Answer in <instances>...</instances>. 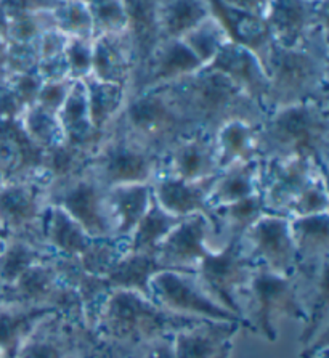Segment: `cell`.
I'll return each instance as SVG.
<instances>
[{"label":"cell","instance_id":"6da1fadb","mask_svg":"<svg viewBox=\"0 0 329 358\" xmlns=\"http://www.w3.org/2000/svg\"><path fill=\"white\" fill-rule=\"evenodd\" d=\"M199 322L203 318L172 313L137 291L112 289L101 302L89 329L116 355L147 341L175 334Z\"/></svg>","mask_w":329,"mask_h":358},{"label":"cell","instance_id":"7a4b0ae2","mask_svg":"<svg viewBox=\"0 0 329 358\" xmlns=\"http://www.w3.org/2000/svg\"><path fill=\"white\" fill-rule=\"evenodd\" d=\"M329 105L305 100L278 106L258 124V158H307L328 169Z\"/></svg>","mask_w":329,"mask_h":358},{"label":"cell","instance_id":"3957f363","mask_svg":"<svg viewBox=\"0 0 329 358\" xmlns=\"http://www.w3.org/2000/svg\"><path fill=\"white\" fill-rule=\"evenodd\" d=\"M108 130L161 156L196 127L188 121L169 87L161 85L127 95L122 113Z\"/></svg>","mask_w":329,"mask_h":358},{"label":"cell","instance_id":"277c9868","mask_svg":"<svg viewBox=\"0 0 329 358\" xmlns=\"http://www.w3.org/2000/svg\"><path fill=\"white\" fill-rule=\"evenodd\" d=\"M166 85L196 129L214 132L231 117L247 119L256 124H261L265 117V113L230 79L210 68H203L190 78Z\"/></svg>","mask_w":329,"mask_h":358},{"label":"cell","instance_id":"5b68a950","mask_svg":"<svg viewBox=\"0 0 329 358\" xmlns=\"http://www.w3.org/2000/svg\"><path fill=\"white\" fill-rule=\"evenodd\" d=\"M258 58L272 85L273 110L305 100L329 101L328 48H283L270 42Z\"/></svg>","mask_w":329,"mask_h":358},{"label":"cell","instance_id":"8992f818","mask_svg":"<svg viewBox=\"0 0 329 358\" xmlns=\"http://www.w3.org/2000/svg\"><path fill=\"white\" fill-rule=\"evenodd\" d=\"M242 329L251 331L268 343L278 339L275 322L286 317L307 322V312L300 301L298 283L293 276H283L265 268H252L246 285L238 291Z\"/></svg>","mask_w":329,"mask_h":358},{"label":"cell","instance_id":"52a82bcc","mask_svg":"<svg viewBox=\"0 0 329 358\" xmlns=\"http://www.w3.org/2000/svg\"><path fill=\"white\" fill-rule=\"evenodd\" d=\"M328 0H270L263 18L278 47L328 48Z\"/></svg>","mask_w":329,"mask_h":358},{"label":"cell","instance_id":"ba28073f","mask_svg":"<svg viewBox=\"0 0 329 358\" xmlns=\"http://www.w3.org/2000/svg\"><path fill=\"white\" fill-rule=\"evenodd\" d=\"M52 182L44 172L12 178L0 188V224L8 236L42 241V217L48 204Z\"/></svg>","mask_w":329,"mask_h":358},{"label":"cell","instance_id":"9c48e42d","mask_svg":"<svg viewBox=\"0 0 329 358\" xmlns=\"http://www.w3.org/2000/svg\"><path fill=\"white\" fill-rule=\"evenodd\" d=\"M87 167L106 188L151 183L159 169V156L122 134L108 130Z\"/></svg>","mask_w":329,"mask_h":358},{"label":"cell","instance_id":"30bf717a","mask_svg":"<svg viewBox=\"0 0 329 358\" xmlns=\"http://www.w3.org/2000/svg\"><path fill=\"white\" fill-rule=\"evenodd\" d=\"M108 188L85 167L48 188V203L60 206L92 238H115L108 209Z\"/></svg>","mask_w":329,"mask_h":358},{"label":"cell","instance_id":"8fae6325","mask_svg":"<svg viewBox=\"0 0 329 358\" xmlns=\"http://www.w3.org/2000/svg\"><path fill=\"white\" fill-rule=\"evenodd\" d=\"M149 299L156 306L179 315L241 323L235 313L226 310L207 294L195 272L161 270L149 281Z\"/></svg>","mask_w":329,"mask_h":358},{"label":"cell","instance_id":"7c38bea8","mask_svg":"<svg viewBox=\"0 0 329 358\" xmlns=\"http://www.w3.org/2000/svg\"><path fill=\"white\" fill-rule=\"evenodd\" d=\"M252 265L244 256L240 238L217 249H209L195 268L199 283L207 294L241 320L238 291L252 273Z\"/></svg>","mask_w":329,"mask_h":358},{"label":"cell","instance_id":"4fadbf2b","mask_svg":"<svg viewBox=\"0 0 329 358\" xmlns=\"http://www.w3.org/2000/svg\"><path fill=\"white\" fill-rule=\"evenodd\" d=\"M240 241L252 267L283 276H293L298 268V251L288 217L275 214L261 217L242 233Z\"/></svg>","mask_w":329,"mask_h":358},{"label":"cell","instance_id":"5bb4252c","mask_svg":"<svg viewBox=\"0 0 329 358\" xmlns=\"http://www.w3.org/2000/svg\"><path fill=\"white\" fill-rule=\"evenodd\" d=\"M328 169L307 158L261 159L258 193L268 214L284 215L312 178Z\"/></svg>","mask_w":329,"mask_h":358},{"label":"cell","instance_id":"9a60e30c","mask_svg":"<svg viewBox=\"0 0 329 358\" xmlns=\"http://www.w3.org/2000/svg\"><path fill=\"white\" fill-rule=\"evenodd\" d=\"M214 132L196 129L166 150L159 156L158 173L182 178L188 182H201L219 173Z\"/></svg>","mask_w":329,"mask_h":358},{"label":"cell","instance_id":"2e32d148","mask_svg":"<svg viewBox=\"0 0 329 358\" xmlns=\"http://www.w3.org/2000/svg\"><path fill=\"white\" fill-rule=\"evenodd\" d=\"M206 68L230 79L247 99L265 113V116L273 110L270 79L261 58L251 48L231 39Z\"/></svg>","mask_w":329,"mask_h":358},{"label":"cell","instance_id":"e0dca14e","mask_svg":"<svg viewBox=\"0 0 329 358\" xmlns=\"http://www.w3.org/2000/svg\"><path fill=\"white\" fill-rule=\"evenodd\" d=\"M204 66L182 39H167L158 43L142 66L133 73L129 95L154 89L201 71Z\"/></svg>","mask_w":329,"mask_h":358},{"label":"cell","instance_id":"ac0fdd59","mask_svg":"<svg viewBox=\"0 0 329 358\" xmlns=\"http://www.w3.org/2000/svg\"><path fill=\"white\" fill-rule=\"evenodd\" d=\"M210 222L204 214L183 219L154 249V257L164 270L195 272L209 251Z\"/></svg>","mask_w":329,"mask_h":358},{"label":"cell","instance_id":"d6986e66","mask_svg":"<svg viewBox=\"0 0 329 358\" xmlns=\"http://www.w3.org/2000/svg\"><path fill=\"white\" fill-rule=\"evenodd\" d=\"M242 329L238 322L203 320L172 334L175 358H230L235 336Z\"/></svg>","mask_w":329,"mask_h":358},{"label":"cell","instance_id":"ffe728a7","mask_svg":"<svg viewBox=\"0 0 329 358\" xmlns=\"http://www.w3.org/2000/svg\"><path fill=\"white\" fill-rule=\"evenodd\" d=\"M84 327L82 317L64 312L52 313L37 324L16 358H68Z\"/></svg>","mask_w":329,"mask_h":358},{"label":"cell","instance_id":"44dd1931","mask_svg":"<svg viewBox=\"0 0 329 358\" xmlns=\"http://www.w3.org/2000/svg\"><path fill=\"white\" fill-rule=\"evenodd\" d=\"M212 182L214 177L201 182H188L167 173H156L151 180V189L156 203L172 215H209L207 194Z\"/></svg>","mask_w":329,"mask_h":358},{"label":"cell","instance_id":"7402d4cb","mask_svg":"<svg viewBox=\"0 0 329 358\" xmlns=\"http://www.w3.org/2000/svg\"><path fill=\"white\" fill-rule=\"evenodd\" d=\"M135 66L133 45L129 31L105 34L94 39L92 76L105 83L131 85Z\"/></svg>","mask_w":329,"mask_h":358},{"label":"cell","instance_id":"603a6c76","mask_svg":"<svg viewBox=\"0 0 329 358\" xmlns=\"http://www.w3.org/2000/svg\"><path fill=\"white\" fill-rule=\"evenodd\" d=\"M96 238H92L60 206L48 203L42 217V241L61 257L79 260Z\"/></svg>","mask_w":329,"mask_h":358},{"label":"cell","instance_id":"cb8c5ba5","mask_svg":"<svg viewBox=\"0 0 329 358\" xmlns=\"http://www.w3.org/2000/svg\"><path fill=\"white\" fill-rule=\"evenodd\" d=\"M219 169L258 158V124L231 117L214 130Z\"/></svg>","mask_w":329,"mask_h":358},{"label":"cell","instance_id":"d4e9b609","mask_svg":"<svg viewBox=\"0 0 329 358\" xmlns=\"http://www.w3.org/2000/svg\"><path fill=\"white\" fill-rule=\"evenodd\" d=\"M58 310L28 303L0 302V358H16L42 320Z\"/></svg>","mask_w":329,"mask_h":358},{"label":"cell","instance_id":"484cf974","mask_svg":"<svg viewBox=\"0 0 329 358\" xmlns=\"http://www.w3.org/2000/svg\"><path fill=\"white\" fill-rule=\"evenodd\" d=\"M108 209H110L115 238H129L153 201L151 183H129L108 188Z\"/></svg>","mask_w":329,"mask_h":358},{"label":"cell","instance_id":"4316f807","mask_svg":"<svg viewBox=\"0 0 329 358\" xmlns=\"http://www.w3.org/2000/svg\"><path fill=\"white\" fill-rule=\"evenodd\" d=\"M298 251V268H318L329 264V214L289 219ZM295 268V270H298Z\"/></svg>","mask_w":329,"mask_h":358},{"label":"cell","instance_id":"83f0119b","mask_svg":"<svg viewBox=\"0 0 329 358\" xmlns=\"http://www.w3.org/2000/svg\"><path fill=\"white\" fill-rule=\"evenodd\" d=\"M57 116L63 129L64 143L75 148L95 151L103 140L92 126L84 80H74L73 89Z\"/></svg>","mask_w":329,"mask_h":358},{"label":"cell","instance_id":"f1b7e54d","mask_svg":"<svg viewBox=\"0 0 329 358\" xmlns=\"http://www.w3.org/2000/svg\"><path fill=\"white\" fill-rule=\"evenodd\" d=\"M258 176H261V158L219 171L207 194L209 210L257 194Z\"/></svg>","mask_w":329,"mask_h":358},{"label":"cell","instance_id":"f546056e","mask_svg":"<svg viewBox=\"0 0 329 358\" xmlns=\"http://www.w3.org/2000/svg\"><path fill=\"white\" fill-rule=\"evenodd\" d=\"M161 41L182 39L212 15L210 0H153Z\"/></svg>","mask_w":329,"mask_h":358},{"label":"cell","instance_id":"4dcf8cb0","mask_svg":"<svg viewBox=\"0 0 329 358\" xmlns=\"http://www.w3.org/2000/svg\"><path fill=\"white\" fill-rule=\"evenodd\" d=\"M161 265L154 257V252L127 251L117 259L105 276H101L108 289L137 291L149 297V281L161 272Z\"/></svg>","mask_w":329,"mask_h":358},{"label":"cell","instance_id":"1f68e13d","mask_svg":"<svg viewBox=\"0 0 329 358\" xmlns=\"http://www.w3.org/2000/svg\"><path fill=\"white\" fill-rule=\"evenodd\" d=\"M84 85L85 94H87L92 126L100 137H105L108 129L112 126V122L124 110L129 95L127 87L105 83V80L96 79L94 76L84 79Z\"/></svg>","mask_w":329,"mask_h":358},{"label":"cell","instance_id":"d6a6232c","mask_svg":"<svg viewBox=\"0 0 329 358\" xmlns=\"http://www.w3.org/2000/svg\"><path fill=\"white\" fill-rule=\"evenodd\" d=\"M185 217L172 215L156 203L151 201L149 209L135 227L131 236L127 238L129 251L154 252L158 244L175 229Z\"/></svg>","mask_w":329,"mask_h":358},{"label":"cell","instance_id":"836d02e7","mask_svg":"<svg viewBox=\"0 0 329 358\" xmlns=\"http://www.w3.org/2000/svg\"><path fill=\"white\" fill-rule=\"evenodd\" d=\"M52 249L45 244L34 243L24 238L8 236V241L0 252V289L12 285L31 265L42 259L53 256Z\"/></svg>","mask_w":329,"mask_h":358},{"label":"cell","instance_id":"e575fe53","mask_svg":"<svg viewBox=\"0 0 329 358\" xmlns=\"http://www.w3.org/2000/svg\"><path fill=\"white\" fill-rule=\"evenodd\" d=\"M185 45L190 48L204 68L212 63V59L219 55V52L231 41L230 32L225 24L214 13L203 20L201 23L188 31L182 37Z\"/></svg>","mask_w":329,"mask_h":358},{"label":"cell","instance_id":"d590c367","mask_svg":"<svg viewBox=\"0 0 329 358\" xmlns=\"http://www.w3.org/2000/svg\"><path fill=\"white\" fill-rule=\"evenodd\" d=\"M20 124L28 137L37 148L52 150L55 146L64 143L63 129L55 113H50L44 108L34 105L26 108L20 116Z\"/></svg>","mask_w":329,"mask_h":358},{"label":"cell","instance_id":"8d00e7d4","mask_svg":"<svg viewBox=\"0 0 329 358\" xmlns=\"http://www.w3.org/2000/svg\"><path fill=\"white\" fill-rule=\"evenodd\" d=\"M55 29L68 39H94V23L82 0H63L52 10Z\"/></svg>","mask_w":329,"mask_h":358},{"label":"cell","instance_id":"74e56055","mask_svg":"<svg viewBox=\"0 0 329 358\" xmlns=\"http://www.w3.org/2000/svg\"><path fill=\"white\" fill-rule=\"evenodd\" d=\"M82 2L94 23L95 37L127 31L129 16L124 0H82Z\"/></svg>","mask_w":329,"mask_h":358},{"label":"cell","instance_id":"f35d334b","mask_svg":"<svg viewBox=\"0 0 329 358\" xmlns=\"http://www.w3.org/2000/svg\"><path fill=\"white\" fill-rule=\"evenodd\" d=\"M328 176L326 173H318L312 178L304 189H302L298 198L289 206L286 217L295 219V217H307L328 213L329 198H328Z\"/></svg>","mask_w":329,"mask_h":358},{"label":"cell","instance_id":"ab89813d","mask_svg":"<svg viewBox=\"0 0 329 358\" xmlns=\"http://www.w3.org/2000/svg\"><path fill=\"white\" fill-rule=\"evenodd\" d=\"M55 29L52 10L36 13H23L10 18L8 24V42H36L41 39L44 32Z\"/></svg>","mask_w":329,"mask_h":358},{"label":"cell","instance_id":"60d3db41","mask_svg":"<svg viewBox=\"0 0 329 358\" xmlns=\"http://www.w3.org/2000/svg\"><path fill=\"white\" fill-rule=\"evenodd\" d=\"M69 79L84 80L92 76V62H94V39H68L64 48Z\"/></svg>","mask_w":329,"mask_h":358},{"label":"cell","instance_id":"b9f144b4","mask_svg":"<svg viewBox=\"0 0 329 358\" xmlns=\"http://www.w3.org/2000/svg\"><path fill=\"white\" fill-rule=\"evenodd\" d=\"M39 45L36 42H8L5 73L8 76L34 73L39 63Z\"/></svg>","mask_w":329,"mask_h":358},{"label":"cell","instance_id":"7bdbcfd3","mask_svg":"<svg viewBox=\"0 0 329 358\" xmlns=\"http://www.w3.org/2000/svg\"><path fill=\"white\" fill-rule=\"evenodd\" d=\"M10 89L16 96V100L20 101V105L24 108H29L37 101V96H39L41 87H42V79L37 76V73H26V74H16V76H8L5 78Z\"/></svg>","mask_w":329,"mask_h":358},{"label":"cell","instance_id":"ee69618b","mask_svg":"<svg viewBox=\"0 0 329 358\" xmlns=\"http://www.w3.org/2000/svg\"><path fill=\"white\" fill-rule=\"evenodd\" d=\"M115 358H175L172 336H161V338L147 341L132 349L124 350L121 354L112 355Z\"/></svg>","mask_w":329,"mask_h":358},{"label":"cell","instance_id":"f6af8a7d","mask_svg":"<svg viewBox=\"0 0 329 358\" xmlns=\"http://www.w3.org/2000/svg\"><path fill=\"white\" fill-rule=\"evenodd\" d=\"M74 80L73 79H63L55 80V83H44L41 87L39 96H37V105L44 108V110L50 113L60 111L63 103L66 101L69 92L73 89Z\"/></svg>","mask_w":329,"mask_h":358},{"label":"cell","instance_id":"bcb514c9","mask_svg":"<svg viewBox=\"0 0 329 358\" xmlns=\"http://www.w3.org/2000/svg\"><path fill=\"white\" fill-rule=\"evenodd\" d=\"M68 358H115V357H112L110 349H106V347L101 344L94 334H92V331L87 327H84L80 329L78 341H75L71 354L68 355Z\"/></svg>","mask_w":329,"mask_h":358},{"label":"cell","instance_id":"7dc6e473","mask_svg":"<svg viewBox=\"0 0 329 358\" xmlns=\"http://www.w3.org/2000/svg\"><path fill=\"white\" fill-rule=\"evenodd\" d=\"M61 0H0V7L5 10L8 18L23 13H36L53 10Z\"/></svg>","mask_w":329,"mask_h":358},{"label":"cell","instance_id":"c3c4849f","mask_svg":"<svg viewBox=\"0 0 329 358\" xmlns=\"http://www.w3.org/2000/svg\"><path fill=\"white\" fill-rule=\"evenodd\" d=\"M36 73L42 79V83H55V80L69 79V69L64 53L58 57L39 59Z\"/></svg>","mask_w":329,"mask_h":358},{"label":"cell","instance_id":"681fc988","mask_svg":"<svg viewBox=\"0 0 329 358\" xmlns=\"http://www.w3.org/2000/svg\"><path fill=\"white\" fill-rule=\"evenodd\" d=\"M66 43H68V37L61 34L58 29H50L44 32V34L41 36V39L37 41L41 59L63 55L64 48H66Z\"/></svg>","mask_w":329,"mask_h":358},{"label":"cell","instance_id":"f907efd6","mask_svg":"<svg viewBox=\"0 0 329 358\" xmlns=\"http://www.w3.org/2000/svg\"><path fill=\"white\" fill-rule=\"evenodd\" d=\"M24 108L16 100L7 80L0 79V121H15L23 115Z\"/></svg>","mask_w":329,"mask_h":358},{"label":"cell","instance_id":"816d5d0a","mask_svg":"<svg viewBox=\"0 0 329 358\" xmlns=\"http://www.w3.org/2000/svg\"><path fill=\"white\" fill-rule=\"evenodd\" d=\"M220 2L230 8L263 16V13H265V10L270 3V0H220Z\"/></svg>","mask_w":329,"mask_h":358},{"label":"cell","instance_id":"f5cc1de1","mask_svg":"<svg viewBox=\"0 0 329 358\" xmlns=\"http://www.w3.org/2000/svg\"><path fill=\"white\" fill-rule=\"evenodd\" d=\"M7 50H8V41L0 37V79H5V63H7Z\"/></svg>","mask_w":329,"mask_h":358},{"label":"cell","instance_id":"db71d44e","mask_svg":"<svg viewBox=\"0 0 329 358\" xmlns=\"http://www.w3.org/2000/svg\"><path fill=\"white\" fill-rule=\"evenodd\" d=\"M8 24H10L8 15L5 13V10L2 7H0V37H3V39H7Z\"/></svg>","mask_w":329,"mask_h":358},{"label":"cell","instance_id":"11a10c76","mask_svg":"<svg viewBox=\"0 0 329 358\" xmlns=\"http://www.w3.org/2000/svg\"><path fill=\"white\" fill-rule=\"evenodd\" d=\"M7 241H8V235H7V231L3 230L2 224H0V252H2V249L5 248V244H7Z\"/></svg>","mask_w":329,"mask_h":358},{"label":"cell","instance_id":"9f6ffc18","mask_svg":"<svg viewBox=\"0 0 329 358\" xmlns=\"http://www.w3.org/2000/svg\"><path fill=\"white\" fill-rule=\"evenodd\" d=\"M3 183H5V177L2 176V173H0V188L3 187Z\"/></svg>","mask_w":329,"mask_h":358},{"label":"cell","instance_id":"6f0895ef","mask_svg":"<svg viewBox=\"0 0 329 358\" xmlns=\"http://www.w3.org/2000/svg\"><path fill=\"white\" fill-rule=\"evenodd\" d=\"M61 2H63V0H61Z\"/></svg>","mask_w":329,"mask_h":358}]
</instances>
